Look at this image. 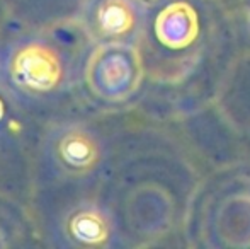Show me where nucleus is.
I'll use <instances>...</instances> for the list:
<instances>
[{"instance_id": "f257e3e1", "label": "nucleus", "mask_w": 250, "mask_h": 249, "mask_svg": "<svg viewBox=\"0 0 250 249\" xmlns=\"http://www.w3.org/2000/svg\"><path fill=\"white\" fill-rule=\"evenodd\" d=\"M143 60L133 45L105 43L97 46L85 65V82L94 96L107 103H123L140 89Z\"/></svg>"}, {"instance_id": "f03ea898", "label": "nucleus", "mask_w": 250, "mask_h": 249, "mask_svg": "<svg viewBox=\"0 0 250 249\" xmlns=\"http://www.w3.org/2000/svg\"><path fill=\"white\" fill-rule=\"evenodd\" d=\"M14 82L33 92L53 91L62 80V63L56 53L43 45H27L12 58L10 67Z\"/></svg>"}, {"instance_id": "7ed1b4c3", "label": "nucleus", "mask_w": 250, "mask_h": 249, "mask_svg": "<svg viewBox=\"0 0 250 249\" xmlns=\"http://www.w3.org/2000/svg\"><path fill=\"white\" fill-rule=\"evenodd\" d=\"M198 33V12L188 2L170 3L158 14L155 21V34L158 41L172 50H181L192 45Z\"/></svg>"}, {"instance_id": "20e7f679", "label": "nucleus", "mask_w": 250, "mask_h": 249, "mask_svg": "<svg viewBox=\"0 0 250 249\" xmlns=\"http://www.w3.org/2000/svg\"><path fill=\"white\" fill-rule=\"evenodd\" d=\"M56 154L63 166L75 174L89 173L99 160V147L96 140L83 130H70L56 145Z\"/></svg>"}, {"instance_id": "39448f33", "label": "nucleus", "mask_w": 250, "mask_h": 249, "mask_svg": "<svg viewBox=\"0 0 250 249\" xmlns=\"http://www.w3.org/2000/svg\"><path fill=\"white\" fill-rule=\"evenodd\" d=\"M68 232L77 243L85 246H102L109 239L107 220L97 210H80L70 219Z\"/></svg>"}, {"instance_id": "423d86ee", "label": "nucleus", "mask_w": 250, "mask_h": 249, "mask_svg": "<svg viewBox=\"0 0 250 249\" xmlns=\"http://www.w3.org/2000/svg\"><path fill=\"white\" fill-rule=\"evenodd\" d=\"M97 24L105 36H123L135 26V12L126 0H102Z\"/></svg>"}, {"instance_id": "0eeeda50", "label": "nucleus", "mask_w": 250, "mask_h": 249, "mask_svg": "<svg viewBox=\"0 0 250 249\" xmlns=\"http://www.w3.org/2000/svg\"><path fill=\"white\" fill-rule=\"evenodd\" d=\"M3 114H5V106H3V101L0 99V121H2Z\"/></svg>"}]
</instances>
